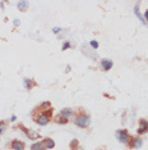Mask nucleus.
Returning <instances> with one entry per match:
<instances>
[{
	"mask_svg": "<svg viewBox=\"0 0 148 150\" xmlns=\"http://www.w3.org/2000/svg\"><path fill=\"white\" fill-rule=\"evenodd\" d=\"M74 123H75L77 126L84 128V127H88L89 126V123H91V118H89L88 116L81 114L79 117H75V118H74Z\"/></svg>",
	"mask_w": 148,
	"mask_h": 150,
	"instance_id": "obj_1",
	"label": "nucleus"
},
{
	"mask_svg": "<svg viewBox=\"0 0 148 150\" xmlns=\"http://www.w3.org/2000/svg\"><path fill=\"white\" fill-rule=\"evenodd\" d=\"M116 137L119 139L121 143H124V144H127L128 141H129V135H128V132H127V131H124V130L116 131Z\"/></svg>",
	"mask_w": 148,
	"mask_h": 150,
	"instance_id": "obj_2",
	"label": "nucleus"
},
{
	"mask_svg": "<svg viewBox=\"0 0 148 150\" xmlns=\"http://www.w3.org/2000/svg\"><path fill=\"white\" fill-rule=\"evenodd\" d=\"M49 116L50 114H41V116H38L36 118V122L38 124H41V126H45V124L49 123Z\"/></svg>",
	"mask_w": 148,
	"mask_h": 150,
	"instance_id": "obj_3",
	"label": "nucleus"
},
{
	"mask_svg": "<svg viewBox=\"0 0 148 150\" xmlns=\"http://www.w3.org/2000/svg\"><path fill=\"white\" fill-rule=\"evenodd\" d=\"M147 131H148V121L142 119V121H141V127L138 128V133H139V135H142V133L147 132Z\"/></svg>",
	"mask_w": 148,
	"mask_h": 150,
	"instance_id": "obj_4",
	"label": "nucleus"
},
{
	"mask_svg": "<svg viewBox=\"0 0 148 150\" xmlns=\"http://www.w3.org/2000/svg\"><path fill=\"white\" fill-rule=\"evenodd\" d=\"M101 64H102V68L105 71H110L112 68V62L110 59H103V61L101 62Z\"/></svg>",
	"mask_w": 148,
	"mask_h": 150,
	"instance_id": "obj_5",
	"label": "nucleus"
},
{
	"mask_svg": "<svg viewBox=\"0 0 148 150\" xmlns=\"http://www.w3.org/2000/svg\"><path fill=\"white\" fill-rule=\"evenodd\" d=\"M12 148H13V150H23L24 149V144L21 143V141H18V140H15V141H13Z\"/></svg>",
	"mask_w": 148,
	"mask_h": 150,
	"instance_id": "obj_6",
	"label": "nucleus"
},
{
	"mask_svg": "<svg viewBox=\"0 0 148 150\" xmlns=\"http://www.w3.org/2000/svg\"><path fill=\"white\" fill-rule=\"evenodd\" d=\"M60 116L64 117V118H69V117H72V116H73V109H69V108L63 109L61 113H60Z\"/></svg>",
	"mask_w": 148,
	"mask_h": 150,
	"instance_id": "obj_7",
	"label": "nucleus"
},
{
	"mask_svg": "<svg viewBox=\"0 0 148 150\" xmlns=\"http://www.w3.org/2000/svg\"><path fill=\"white\" fill-rule=\"evenodd\" d=\"M42 143L46 149H53L54 146H55V143H54V140H51V139H45Z\"/></svg>",
	"mask_w": 148,
	"mask_h": 150,
	"instance_id": "obj_8",
	"label": "nucleus"
},
{
	"mask_svg": "<svg viewBox=\"0 0 148 150\" xmlns=\"http://www.w3.org/2000/svg\"><path fill=\"white\" fill-rule=\"evenodd\" d=\"M45 145H43L42 143H35V144H32V146H31V150H45Z\"/></svg>",
	"mask_w": 148,
	"mask_h": 150,
	"instance_id": "obj_9",
	"label": "nucleus"
},
{
	"mask_svg": "<svg viewBox=\"0 0 148 150\" xmlns=\"http://www.w3.org/2000/svg\"><path fill=\"white\" fill-rule=\"evenodd\" d=\"M27 7H28V1H19L18 3V9L19 10H26Z\"/></svg>",
	"mask_w": 148,
	"mask_h": 150,
	"instance_id": "obj_10",
	"label": "nucleus"
},
{
	"mask_svg": "<svg viewBox=\"0 0 148 150\" xmlns=\"http://www.w3.org/2000/svg\"><path fill=\"white\" fill-rule=\"evenodd\" d=\"M142 146V140L141 139H134L133 140V148H141Z\"/></svg>",
	"mask_w": 148,
	"mask_h": 150,
	"instance_id": "obj_11",
	"label": "nucleus"
},
{
	"mask_svg": "<svg viewBox=\"0 0 148 150\" xmlns=\"http://www.w3.org/2000/svg\"><path fill=\"white\" fill-rule=\"evenodd\" d=\"M57 121H59V123H67V118H64V117L57 118Z\"/></svg>",
	"mask_w": 148,
	"mask_h": 150,
	"instance_id": "obj_12",
	"label": "nucleus"
},
{
	"mask_svg": "<svg viewBox=\"0 0 148 150\" xmlns=\"http://www.w3.org/2000/svg\"><path fill=\"white\" fill-rule=\"evenodd\" d=\"M91 46L92 48H95V49H97L98 48V42L97 41H91Z\"/></svg>",
	"mask_w": 148,
	"mask_h": 150,
	"instance_id": "obj_13",
	"label": "nucleus"
},
{
	"mask_svg": "<svg viewBox=\"0 0 148 150\" xmlns=\"http://www.w3.org/2000/svg\"><path fill=\"white\" fill-rule=\"evenodd\" d=\"M24 83H26L27 89H29V87H31V82H29V80H26V81H24Z\"/></svg>",
	"mask_w": 148,
	"mask_h": 150,
	"instance_id": "obj_14",
	"label": "nucleus"
},
{
	"mask_svg": "<svg viewBox=\"0 0 148 150\" xmlns=\"http://www.w3.org/2000/svg\"><path fill=\"white\" fill-rule=\"evenodd\" d=\"M69 46H70V44H69V42H65L64 45H63V50H65V49H68V48H69Z\"/></svg>",
	"mask_w": 148,
	"mask_h": 150,
	"instance_id": "obj_15",
	"label": "nucleus"
},
{
	"mask_svg": "<svg viewBox=\"0 0 148 150\" xmlns=\"http://www.w3.org/2000/svg\"><path fill=\"white\" fill-rule=\"evenodd\" d=\"M144 18H146L147 22H148V10H146V13H144Z\"/></svg>",
	"mask_w": 148,
	"mask_h": 150,
	"instance_id": "obj_16",
	"label": "nucleus"
},
{
	"mask_svg": "<svg viewBox=\"0 0 148 150\" xmlns=\"http://www.w3.org/2000/svg\"><path fill=\"white\" fill-rule=\"evenodd\" d=\"M59 31H60V28H54V32H55V34H57Z\"/></svg>",
	"mask_w": 148,
	"mask_h": 150,
	"instance_id": "obj_17",
	"label": "nucleus"
},
{
	"mask_svg": "<svg viewBox=\"0 0 148 150\" xmlns=\"http://www.w3.org/2000/svg\"><path fill=\"white\" fill-rule=\"evenodd\" d=\"M3 132V128H0V133H1Z\"/></svg>",
	"mask_w": 148,
	"mask_h": 150,
	"instance_id": "obj_18",
	"label": "nucleus"
},
{
	"mask_svg": "<svg viewBox=\"0 0 148 150\" xmlns=\"http://www.w3.org/2000/svg\"><path fill=\"white\" fill-rule=\"evenodd\" d=\"M0 128H1V122H0Z\"/></svg>",
	"mask_w": 148,
	"mask_h": 150,
	"instance_id": "obj_19",
	"label": "nucleus"
}]
</instances>
